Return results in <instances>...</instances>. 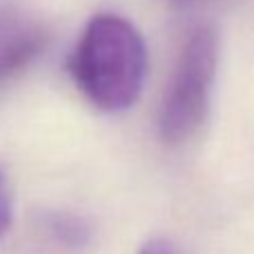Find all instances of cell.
Returning a JSON list of instances; mask_svg holds the SVG:
<instances>
[{
	"mask_svg": "<svg viewBox=\"0 0 254 254\" xmlns=\"http://www.w3.org/2000/svg\"><path fill=\"white\" fill-rule=\"evenodd\" d=\"M80 94L98 110L116 114L140 98L147 78V47L127 18L98 13L87 22L69 63Z\"/></svg>",
	"mask_w": 254,
	"mask_h": 254,
	"instance_id": "6da1fadb",
	"label": "cell"
},
{
	"mask_svg": "<svg viewBox=\"0 0 254 254\" xmlns=\"http://www.w3.org/2000/svg\"><path fill=\"white\" fill-rule=\"evenodd\" d=\"M219 67V36L214 27L201 25L188 36L167 83L158 112V134L179 145L201 129L210 110L212 87Z\"/></svg>",
	"mask_w": 254,
	"mask_h": 254,
	"instance_id": "7a4b0ae2",
	"label": "cell"
},
{
	"mask_svg": "<svg viewBox=\"0 0 254 254\" xmlns=\"http://www.w3.org/2000/svg\"><path fill=\"white\" fill-rule=\"evenodd\" d=\"M47 34L34 20L0 13V83L25 69L45 47Z\"/></svg>",
	"mask_w": 254,
	"mask_h": 254,
	"instance_id": "3957f363",
	"label": "cell"
},
{
	"mask_svg": "<svg viewBox=\"0 0 254 254\" xmlns=\"http://www.w3.org/2000/svg\"><path fill=\"white\" fill-rule=\"evenodd\" d=\"M49 228H52L54 237L58 241L69 248H80L92 239L89 223H85L83 219H78L74 214H54L49 219Z\"/></svg>",
	"mask_w": 254,
	"mask_h": 254,
	"instance_id": "277c9868",
	"label": "cell"
},
{
	"mask_svg": "<svg viewBox=\"0 0 254 254\" xmlns=\"http://www.w3.org/2000/svg\"><path fill=\"white\" fill-rule=\"evenodd\" d=\"M11 225V194H9V185L4 174L0 172V239Z\"/></svg>",
	"mask_w": 254,
	"mask_h": 254,
	"instance_id": "5b68a950",
	"label": "cell"
},
{
	"mask_svg": "<svg viewBox=\"0 0 254 254\" xmlns=\"http://www.w3.org/2000/svg\"><path fill=\"white\" fill-rule=\"evenodd\" d=\"M138 254H172L170 250H167L163 243H156V241H152V243H147V246H143L140 248V252Z\"/></svg>",
	"mask_w": 254,
	"mask_h": 254,
	"instance_id": "8992f818",
	"label": "cell"
},
{
	"mask_svg": "<svg viewBox=\"0 0 254 254\" xmlns=\"http://www.w3.org/2000/svg\"><path fill=\"white\" fill-rule=\"evenodd\" d=\"M194 2H198V0H172L174 7H188V4H194Z\"/></svg>",
	"mask_w": 254,
	"mask_h": 254,
	"instance_id": "52a82bcc",
	"label": "cell"
}]
</instances>
